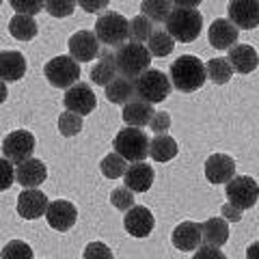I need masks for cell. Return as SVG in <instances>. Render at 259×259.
I'll list each match as a JSON object with an SVG mask.
<instances>
[{"label":"cell","mask_w":259,"mask_h":259,"mask_svg":"<svg viewBox=\"0 0 259 259\" xmlns=\"http://www.w3.org/2000/svg\"><path fill=\"white\" fill-rule=\"evenodd\" d=\"M95 37L100 44L110 48H121L130 39V22L117 11H106L95 22Z\"/></svg>","instance_id":"obj_6"},{"label":"cell","mask_w":259,"mask_h":259,"mask_svg":"<svg viewBox=\"0 0 259 259\" xmlns=\"http://www.w3.org/2000/svg\"><path fill=\"white\" fill-rule=\"evenodd\" d=\"M48 177V168L41 160L37 158H28L15 164V182H18L24 190H32V188H39Z\"/></svg>","instance_id":"obj_15"},{"label":"cell","mask_w":259,"mask_h":259,"mask_svg":"<svg viewBox=\"0 0 259 259\" xmlns=\"http://www.w3.org/2000/svg\"><path fill=\"white\" fill-rule=\"evenodd\" d=\"M7 95H9V93H7V84L3 82V80H0V104L7 100Z\"/></svg>","instance_id":"obj_46"},{"label":"cell","mask_w":259,"mask_h":259,"mask_svg":"<svg viewBox=\"0 0 259 259\" xmlns=\"http://www.w3.org/2000/svg\"><path fill=\"white\" fill-rule=\"evenodd\" d=\"M26 74V59L18 50H3L0 52V80L7 82H18Z\"/></svg>","instance_id":"obj_20"},{"label":"cell","mask_w":259,"mask_h":259,"mask_svg":"<svg viewBox=\"0 0 259 259\" xmlns=\"http://www.w3.org/2000/svg\"><path fill=\"white\" fill-rule=\"evenodd\" d=\"M177 151H180L177 141L173 139V136H168V134H160V136H156V139L149 141V156L156 162L173 160L177 156Z\"/></svg>","instance_id":"obj_25"},{"label":"cell","mask_w":259,"mask_h":259,"mask_svg":"<svg viewBox=\"0 0 259 259\" xmlns=\"http://www.w3.org/2000/svg\"><path fill=\"white\" fill-rule=\"evenodd\" d=\"M153 112H156V110H153L151 104L141 102V100H130L123 106V121H125L127 127L141 130L145 125H149Z\"/></svg>","instance_id":"obj_23"},{"label":"cell","mask_w":259,"mask_h":259,"mask_svg":"<svg viewBox=\"0 0 259 259\" xmlns=\"http://www.w3.org/2000/svg\"><path fill=\"white\" fill-rule=\"evenodd\" d=\"M115 153L119 158H123L130 164L134 162H145V158L149 156V139L143 130L136 127H125L115 136Z\"/></svg>","instance_id":"obj_5"},{"label":"cell","mask_w":259,"mask_h":259,"mask_svg":"<svg viewBox=\"0 0 259 259\" xmlns=\"http://www.w3.org/2000/svg\"><path fill=\"white\" fill-rule=\"evenodd\" d=\"M100 168H102V175L108 177V180H119V177H123L125 168H127V162L123 158H119L115 151L108 153L106 158L100 162Z\"/></svg>","instance_id":"obj_33"},{"label":"cell","mask_w":259,"mask_h":259,"mask_svg":"<svg viewBox=\"0 0 259 259\" xmlns=\"http://www.w3.org/2000/svg\"><path fill=\"white\" fill-rule=\"evenodd\" d=\"M117 78V67H115V56H104L100 63H95V67H91V80L93 84L106 87Z\"/></svg>","instance_id":"obj_30"},{"label":"cell","mask_w":259,"mask_h":259,"mask_svg":"<svg viewBox=\"0 0 259 259\" xmlns=\"http://www.w3.org/2000/svg\"><path fill=\"white\" fill-rule=\"evenodd\" d=\"M134 192H130L125 186H121V188H115L110 192V203L115 205L117 209H121V212H127L130 207H134Z\"/></svg>","instance_id":"obj_37"},{"label":"cell","mask_w":259,"mask_h":259,"mask_svg":"<svg viewBox=\"0 0 259 259\" xmlns=\"http://www.w3.org/2000/svg\"><path fill=\"white\" fill-rule=\"evenodd\" d=\"M151 32H153V22H149L143 13L132 18V22H130V41L145 46V41L151 37Z\"/></svg>","instance_id":"obj_32"},{"label":"cell","mask_w":259,"mask_h":259,"mask_svg":"<svg viewBox=\"0 0 259 259\" xmlns=\"http://www.w3.org/2000/svg\"><path fill=\"white\" fill-rule=\"evenodd\" d=\"M173 7H180V9H197L199 0H177V3H173Z\"/></svg>","instance_id":"obj_45"},{"label":"cell","mask_w":259,"mask_h":259,"mask_svg":"<svg viewBox=\"0 0 259 259\" xmlns=\"http://www.w3.org/2000/svg\"><path fill=\"white\" fill-rule=\"evenodd\" d=\"M59 132L63 136H76L82 132V117H78L74 115V112H69V110H65L63 115L59 117Z\"/></svg>","instance_id":"obj_35"},{"label":"cell","mask_w":259,"mask_h":259,"mask_svg":"<svg viewBox=\"0 0 259 259\" xmlns=\"http://www.w3.org/2000/svg\"><path fill=\"white\" fill-rule=\"evenodd\" d=\"M205 65L199 61V56L184 54L180 59H175L168 69V82L182 93H192L199 91L205 84Z\"/></svg>","instance_id":"obj_1"},{"label":"cell","mask_w":259,"mask_h":259,"mask_svg":"<svg viewBox=\"0 0 259 259\" xmlns=\"http://www.w3.org/2000/svg\"><path fill=\"white\" fill-rule=\"evenodd\" d=\"M44 74L48 78V82L56 89H65L67 91L69 87H74L80 78V65L71 59L69 54L63 56H54L52 61L46 63Z\"/></svg>","instance_id":"obj_7"},{"label":"cell","mask_w":259,"mask_h":259,"mask_svg":"<svg viewBox=\"0 0 259 259\" xmlns=\"http://www.w3.org/2000/svg\"><path fill=\"white\" fill-rule=\"evenodd\" d=\"M229 54L225 56L227 63L231 65L233 71H238V74H250V71L257 69V50L253 46H246V44H236L233 48L227 50Z\"/></svg>","instance_id":"obj_19"},{"label":"cell","mask_w":259,"mask_h":259,"mask_svg":"<svg viewBox=\"0 0 259 259\" xmlns=\"http://www.w3.org/2000/svg\"><path fill=\"white\" fill-rule=\"evenodd\" d=\"M223 216L227 218V221H231V223H240L242 221V212L236 209V207H231L229 203L223 205Z\"/></svg>","instance_id":"obj_44"},{"label":"cell","mask_w":259,"mask_h":259,"mask_svg":"<svg viewBox=\"0 0 259 259\" xmlns=\"http://www.w3.org/2000/svg\"><path fill=\"white\" fill-rule=\"evenodd\" d=\"M255 250H257V244H253V246H248V259H255Z\"/></svg>","instance_id":"obj_47"},{"label":"cell","mask_w":259,"mask_h":259,"mask_svg":"<svg viewBox=\"0 0 259 259\" xmlns=\"http://www.w3.org/2000/svg\"><path fill=\"white\" fill-rule=\"evenodd\" d=\"M104 89H106V100L110 104H121V106H125L130 100H134V87H132V80H127V78L117 76Z\"/></svg>","instance_id":"obj_26"},{"label":"cell","mask_w":259,"mask_h":259,"mask_svg":"<svg viewBox=\"0 0 259 259\" xmlns=\"http://www.w3.org/2000/svg\"><path fill=\"white\" fill-rule=\"evenodd\" d=\"M76 5H80L89 13H97V11H102V9H106V7H108L106 0H97V3H93V0H78Z\"/></svg>","instance_id":"obj_43"},{"label":"cell","mask_w":259,"mask_h":259,"mask_svg":"<svg viewBox=\"0 0 259 259\" xmlns=\"http://www.w3.org/2000/svg\"><path fill=\"white\" fill-rule=\"evenodd\" d=\"M149 127L156 136L168 134V127H171V117H168V112H153V117L149 121Z\"/></svg>","instance_id":"obj_41"},{"label":"cell","mask_w":259,"mask_h":259,"mask_svg":"<svg viewBox=\"0 0 259 259\" xmlns=\"http://www.w3.org/2000/svg\"><path fill=\"white\" fill-rule=\"evenodd\" d=\"M171 242L177 250H197L201 246V225L186 221L182 225H177L171 233Z\"/></svg>","instance_id":"obj_22"},{"label":"cell","mask_w":259,"mask_h":259,"mask_svg":"<svg viewBox=\"0 0 259 259\" xmlns=\"http://www.w3.org/2000/svg\"><path fill=\"white\" fill-rule=\"evenodd\" d=\"M123 227L132 238H147L156 227V218L145 205H134L123 216Z\"/></svg>","instance_id":"obj_13"},{"label":"cell","mask_w":259,"mask_h":259,"mask_svg":"<svg viewBox=\"0 0 259 259\" xmlns=\"http://www.w3.org/2000/svg\"><path fill=\"white\" fill-rule=\"evenodd\" d=\"M147 52L151 54V59L153 56H168L173 52V48H175V41L171 37H168V32L164 28H160V30H153L151 32V37L147 39Z\"/></svg>","instance_id":"obj_29"},{"label":"cell","mask_w":259,"mask_h":259,"mask_svg":"<svg viewBox=\"0 0 259 259\" xmlns=\"http://www.w3.org/2000/svg\"><path fill=\"white\" fill-rule=\"evenodd\" d=\"M44 9L52 15V18H67V15L74 13L76 3L74 0H46Z\"/></svg>","instance_id":"obj_36"},{"label":"cell","mask_w":259,"mask_h":259,"mask_svg":"<svg viewBox=\"0 0 259 259\" xmlns=\"http://www.w3.org/2000/svg\"><path fill=\"white\" fill-rule=\"evenodd\" d=\"M201 28H203V15L199 9L173 7L164 22V30L168 32V37L180 44H190L194 39H199Z\"/></svg>","instance_id":"obj_2"},{"label":"cell","mask_w":259,"mask_h":259,"mask_svg":"<svg viewBox=\"0 0 259 259\" xmlns=\"http://www.w3.org/2000/svg\"><path fill=\"white\" fill-rule=\"evenodd\" d=\"M205 177L212 184H227L236 177V162L227 153H214L205 160Z\"/></svg>","instance_id":"obj_16"},{"label":"cell","mask_w":259,"mask_h":259,"mask_svg":"<svg viewBox=\"0 0 259 259\" xmlns=\"http://www.w3.org/2000/svg\"><path fill=\"white\" fill-rule=\"evenodd\" d=\"M82 259H115V255L104 242H91V244H87Z\"/></svg>","instance_id":"obj_39"},{"label":"cell","mask_w":259,"mask_h":259,"mask_svg":"<svg viewBox=\"0 0 259 259\" xmlns=\"http://www.w3.org/2000/svg\"><path fill=\"white\" fill-rule=\"evenodd\" d=\"M32 151H35V136L28 130H15L9 136H5L3 153L5 160H9L11 164H20V162L32 158Z\"/></svg>","instance_id":"obj_9"},{"label":"cell","mask_w":259,"mask_h":259,"mask_svg":"<svg viewBox=\"0 0 259 259\" xmlns=\"http://www.w3.org/2000/svg\"><path fill=\"white\" fill-rule=\"evenodd\" d=\"M46 221L56 231H69L78 221V209L74 203H69L65 199L50 201L46 207Z\"/></svg>","instance_id":"obj_11"},{"label":"cell","mask_w":259,"mask_h":259,"mask_svg":"<svg viewBox=\"0 0 259 259\" xmlns=\"http://www.w3.org/2000/svg\"><path fill=\"white\" fill-rule=\"evenodd\" d=\"M205 65V78H209L214 84H227L233 76L231 65L227 63L225 56H216V59H209Z\"/></svg>","instance_id":"obj_27"},{"label":"cell","mask_w":259,"mask_h":259,"mask_svg":"<svg viewBox=\"0 0 259 259\" xmlns=\"http://www.w3.org/2000/svg\"><path fill=\"white\" fill-rule=\"evenodd\" d=\"M69 56L76 63L93 61L100 54V41H97L93 30H78L76 35L69 37Z\"/></svg>","instance_id":"obj_12"},{"label":"cell","mask_w":259,"mask_h":259,"mask_svg":"<svg viewBox=\"0 0 259 259\" xmlns=\"http://www.w3.org/2000/svg\"><path fill=\"white\" fill-rule=\"evenodd\" d=\"M227 240H229V225L225 218L216 216L201 225V242H205V246L221 248Z\"/></svg>","instance_id":"obj_24"},{"label":"cell","mask_w":259,"mask_h":259,"mask_svg":"<svg viewBox=\"0 0 259 259\" xmlns=\"http://www.w3.org/2000/svg\"><path fill=\"white\" fill-rule=\"evenodd\" d=\"M153 173L151 164L147 162H134V164H130L123 173V186L130 190V192H147L153 184Z\"/></svg>","instance_id":"obj_18"},{"label":"cell","mask_w":259,"mask_h":259,"mask_svg":"<svg viewBox=\"0 0 259 259\" xmlns=\"http://www.w3.org/2000/svg\"><path fill=\"white\" fill-rule=\"evenodd\" d=\"M0 259H32V248L22 240H11L0 250Z\"/></svg>","instance_id":"obj_34"},{"label":"cell","mask_w":259,"mask_h":259,"mask_svg":"<svg viewBox=\"0 0 259 259\" xmlns=\"http://www.w3.org/2000/svg\"><path fill=\"white\" fill-rule=\"evenodd\" d=\"M149 65H151V54L143 44H134V41L123 44L115 54V67L117 74H121V78L136 80L149 69Z\"/></svg>","instance_id":"obj_3"},{"label":"cell","mask_w":259,"mask_h":259,"mask_svg":"<svg viewBox=\"0 0 259 259\" xmlns=\"http://www.w3.org/2000/svg\"><path fill=\"white\" fill-rule=\"evenodd\" d=\"M132 87H134V95L136 100L141 102H147V104H158V102H164L168 95H171V82H168V76L160 69H147L145 74H141L136 80H132Z\"/></svg>","instance_id":"obj_4"},{"label":"cell","mask_w":259,"mask_h":259,"mask_svg":"<svg viewBox=\"0 0 259 259\" xmlns=\"http://www.w3.org/2000/svg\"><path fill=\"white\" fill-rule=\"evenodd\" d=\"M227 199H229V205L236 209H250L257 203L259 197V186L253 177L248 175H236L233 180L227 182Z\"/></svg>","instance_id":"obj_8"},{"label":"cell","mask_w":259,"mask_h":259,"mask_svg":"<svg viewBox=\"0 0 259 259\" xmlns=\"http://www.w3.org/2000/svg\"><path fill=\"white\" fill-rule=\"evenodd\" d=\"M192 259H227L223 250H218L214 246H205V244H201L197 250H194V255Z\"/></svg>","instance_id":"obj_42"},{"label":"cell","mask_w":259,"mask_h":259,"mask_svg":"<svg viewBox=\"0 0 259 259\" xmlns=\"http://www.w3.org/2000/svg\"><path fill=\"white\" fill-rule=\"evenodd\" d=\"M13 184H15V166L9 160L0 158V192L9 190Z\"/></svg>","instance_id":"obj_40"},{"label":"cell","mask_w":259,"mask_h":259,"mask_svg":"<svg viewBox=\"0 0 259 259\" xmlns=\"http://www.w3.org/2000/svg\"><path fill=\"white\" fill-rule=\"evenodd\" d=\"M11 7L18 11V15H28V18H32L35 13L44 9V0H11Z\"/></svg>","instance_id":"obj_38"},{"label":"cell","mask_w":259,"mask_h":259,"mask_svg":"<svg viewBox=\"0 0 259 259\" xmlns=\"http://www.w3.org/2000/svg\"><path fill=\"white\" fill-rule=\"evenodd\" d=\"M171 9L173 3H168V0H145L141 5V11L149 22H166Z\"/></svg>","instance_id":"obj_31"},{"label":"cell","mask_w":259,"mask_h":259,"mask_svg":"<svg viewBox=\"0 0 259 259\" xmlns=\"http://www.w3.org/2000/svg\"><path fill=\"white\" fill-rule=\"evenodd\" d=\"M207 39H209V46L216 48V50H229L238 41V28L225 18L214 20L212 26H209Z\"/></svg>","instance_id":"obj_21"},{"label":"cell","mask_w":259,"mask_h":259,"mask_svg":"<svg viewBox=\"0 0 259 259\" xmlns=\"http://www.w3.org/2000/svg\"><path fill=\"white\" fill-rule=\"evenodd\" d=\"M48 197L39 190V188H32V190H22L20 197H18V214L26 221H35V218H41L46 214V207H48Z\"/></svg>","instance_id":"obj_17"},{"label":"cell","mask_w":259,"mask_h":259,"mask_svg":"<svg viewBox=\"0 0 259 259\" xmlns=\"http://www.w3.org/2000/svg\"><path fill=\"white\" fill-rule=\"evenodd\" d=\"M63 104L65 108L69 112H74L78 117H87L91 115L97 106V97L93 93L91 84L87 82H76L74 87H69L67 91H65V97H63Z\"/></svg>","instance_id":"obj_10"},{"label":"cell","mask_w":259,"mask_h":259,"mask_svg":"<svg viewBox=\"0 0 259 259\" xmlns=\"http://www.w3.org/2000/svg\"><path fill=\"white\" fill-rule=\"evenodd\" d=\"M9 32L15 39H20V41H30V39L37 37V22L28 18V15L15 13L9 22Z\"/></svg>","instance_id":"obj_28"},{"label":"cell","mask_w":259,"mask_h":259,"mask_svg":"<svg viewBox=\"0 0 259 259\" xmlns=\"http://www.w3.org/2000/svg\"><path fill=\"white\" fill-rule=\"evenodd\" d=\"M227 11H229V22L238 30L240 28H244V30L257 28L259 5L255 0H233V3H229V7H227Z\"/></svg>","instance_id":"obj_14"}]
</instances>
